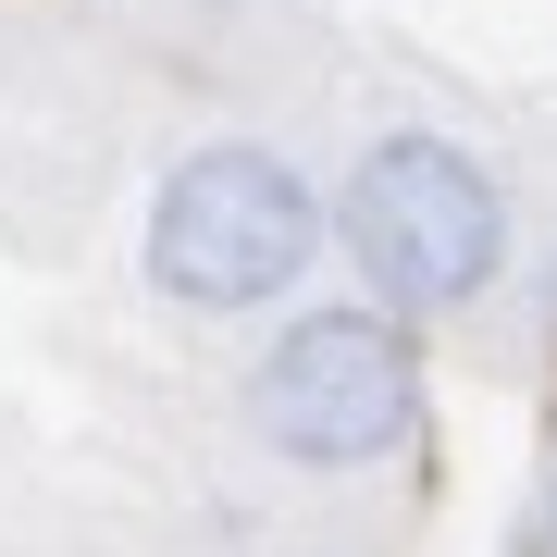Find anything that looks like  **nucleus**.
<instances>
[{
    "instance_id": "obj_1",
    "label": "nucleus",
    "mask_w": 557,
    "mask_h": 557,
    "mask_svg": "<svg viewBox=\"0 0 557 557\" xmlns=\"http://www.w3.org/2000/svg\"><path fill=\"white\" fill-rule=\"evenodd\" d=\"M335 260V186L273 137H199L149 174L137 285L174 322H273Z\"/></svg>"
},
{
    "instance_id": "obj_2",
    "label": "nucleus",
    "mask_w": 557,
    "mask_h": 557,
    "mask_svg": "<svg viewBox=\"0 0 557 557\" xmlns=\"http://www.w3.org/2000/svg\"><path fill=\"white\" fill-rule=\"evenodd\" d=\"M335 260L359 273V298L458 322L520 285V186L458 124H372L335 174Z\"/></svg>"
},
{
    "instance_id": "obj_3",
    "label": "nucleus",
    "mask_w": 557,
    "mask_h": 557,
    "mask_svg": "<svg viewBox=\"0 0 557 557\" xmlns=\"http://www.w3.org/2000/svg\"><path fill=\"white\" fill-rule=\"evenodd\" d=\"M421 322L384 298H298L273 310L236 409L273 471L298 483H359V471H397L421 446Z\"/></svg>"
},
{
    "instance_id": "obj_4",
    "label": "nucleus",
    "mask_w": 557,
    "mask_h": 557,
    "mask_svg": "<svg viewBox=\"0 0 557 557\" xmlns=\"http://www.w3.org/2000/svg\"><path fill=\"white\" fill-rule=\"evenodd\" d=\"M520 298H533V335H545V347H557V248H545V260H533V285H520Z\"/></svg>"
},
{
    "instance_id": "obj_5",
    "label": "nucleus",
    "mask_w": 557,
    "mask_h": 557,
    "mask_svg": "<svg viewBox=\"0 0 557 557\" xmlns=\"http://www.w3.org/2000/svg\"><path fill=\"white\" fill-rule=\"evenodd\" d=\"M520 557H557V471H545V496H533V520H520Z\"/></svg>"
}]
</instances>
